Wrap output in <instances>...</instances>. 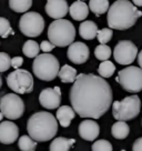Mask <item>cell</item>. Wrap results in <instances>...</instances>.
Returning <instances> with one entry per match:
<instances>
[{"label": "cell", "instance_id": "6da1fadb", "mask_svg": "<svg viewBox=\"0 0 142 151\" xmlns=\"http://www.w3.org/2000/svg\"><path fill=\"white\" fill-rule=\"evenodd\" d=\"M71 106L81 118L99 119L112 106V89L101 76L80 73L69 93Z\"/></svg>", "mask_w": 142, "mask_h": 151}, {"label": "cell", "instance_id": "7a4b0ae2", "mask_svg": "<svg viewBox=\"0 0 142 151\" xmlns=\"http://www.w3.org/2000/svg\"><path fill=\"white\" fill-rule=\"evenodd\" d=\"M142 12L129 0H117L109 7L108 26L111 29L126 30L133 27Z\"/></svg>", "mask_w": 142, "mask_h": 151}, {"label": "cell", "instance_id": "3957f363", "mask_svg": "<svg viewBox=\"0 0 142 151\" xmlns=\"http://www.w3.org/2000/svg\"><path fill=\"white\" fill-rule=\"evenodd\" d=\"M27 131L29 136L37 142L49 141L57 134L58 120L50 112L39 111L29 118Z\"/></svg>", "mask_w": 142, "mask_h": 151}, {"label": "cell", "instance_id": "277c9868", "mask_svg": "<svg viewBox=\"0 0 142 151\" xmlns=\"http://www.w3.org/2000/svg\"><path fill=\"white\" fill-rule=\"evenodd\" d=\"M48 38L56 47H67L76 38V28L69 20L56 19L48 28Z\"/></svg>", "mask_w": 142, "mask_h": 151}, {"label": "cell", "instance_id": "5b68a950", "mask_svg": "<svg viewBox=\"0 0 142 151\" xmlns=\"http://www.w3.org/2000/svg\"><path fill=\"white\" fill-rule=\"evenodd\" d=\"M32 70L34 76L43 81H52L59 73L60 65L53 55L44 52L34 58L32 63Z\"/></svg>", "mask_w": 142, "mask_h": 151}, {"label": "cell", "instance_id": "8992f818", "mask_svg": "<svg viewBox=\"0 0 142 151\" xmlns=\"http://www.w3.org/2000/svg\"><path fill=\"white\" fill-rule=\"evenodd\" d=\"M141 101L140 98L133 94L126 97L121 101H115L112 104V114L115 120L128 121L132 120L140 113Z\"/></svg>", "mask_w": 142, "mask_h": 151}, {"label": "cell", "instance_id": "52a82bcc", "mask_svg": "<svg viewBox=\"0 0 142 151\" xmlns=\"http://www.w3.org/2000/svg\"><path fill=\"white\" fill-rule=\"evenodd\" d=\"M115 80L128 92H140L142 90V69L134 66L127 67L119 71Z\"/></svg>", "mask_w": 142, "mask_h": 151}, {"label": "cell", "instance_id": "ba28073f", "mask_svg": "<svg viewBox=\"0 0 142 151\" xmlns=\"http://www.w3.org/2000/svg\"><path fill=\"white\" fill-rule=\"evenodd\" d=\"M7 85L14 93H30L33 90V77L28 70L16 69L7 77Z\"/></svg>", "mask_w": 142, "mask_h": 151}, {"label": "cell", "instance_id": "9c48e42d", "mask_svg": "<svg viewBox=\"0 0 142 151\" xmlns=\"http://www.w3.org/2000/svg\"><path fill=\"white\" fill-rule=\"evenodd\" d=\"M19 29L27 37H39L44 29V19L36 11L26 12L19 20Z\"/></svg>", "mask_w": 142, "mask_h": 151}, {"label": "cell", "instance_id": "30bf717a", "mask_svg": "<svg viewBox=\"0 0 142 151\" xmlns=\"http://www.w3.org/2000/svg\"><path fill=\"white\" fill-rule=\"evenodd\" d=\"M0 111L9 120H16L22 117L24 102L17 93H7L0 99Z\"/></svg>", "mask_w": 142, "mask_h": 151}, {"label": "cell", "instance_id": "8fae6325", "mask_svg": "<svg viewBox=\"0 0 142 151\" xmlns=\"http://www.w3.org/2000/svg\"><path fill=\"white\" fill-rule=\"evenodd\" d=\"M138 56V48L129 40H121L114 47L113 57L119 65H131Z\"/></svg>", "mask_w": 142, "mask_h": 151}, {"label": "cell", "instance_id": "7c38bea8", "mask_svg": "<svg viewBox=\"0 0 142 151\" xmlns=\"http://www.w3.org/2000/svg\"><path fill=\"white\" fill-rule=\"evenodd\" d=\"M39 102L46 109H57L61 104V90L59 87L46 88L39 94Z\"/></svg>", "mask_w": 142, "mask_h": 151}, {"label": "cell", "instance_id": "4fadbf2b", "mask_svg": "<svg viewBox=\"0 0 142 151\" xmlns=\"http://www.w3.org/2000/svg\"><path fill=\"white\" fill-rule=\"evenodd\" d=\"M68 59L71 62L76 65H82L85 63L90 56V51L88 46L83 42H72L68 49Z\"/></svg>", "mask_w": 142, "mask_h": 151}, {"label": "cell", "instance_id": "5bb4252c", "mask_svg": "<svg viewBox=\"0 0 142 151\" xmlns=\"http://www.w3.org/2000/svg\"><path fill=\"white\" fill-rule=\"evenodd\" d=\"M19 137V129L11 121L0 122V142L4 145H11Z\"/></svg>", "mask_w": 142, "mask_h": 151}, {"label": "cell", "instance_id": "9a60e30c", "mask_svg": "<svg viewBox=\"0 0 142 151\" xmlns=\"http://www.w3.org/2000/svg\"><path fill=\"white\" fill-rule=\"evenodd\" d=\"M79 136L85 141H95L100 134V127L95 120H83L78 128Z\"/></svg>", "mask_w": 142, "mask_h": 151}, {"label": "cell", "instance_id": "2e32d148", "mask_svg": "<svg viewBox=\"0 0 142 151\" xmlns=\"http://www.w3.org/2000/svg\"><path fill=\"white\" fill-rule=\"evenodd\" d=\"M69 11L67 0H47L46 12L50 18L62 19Z\"/></svg>", "mask_w": 142, "mask_h": 151}, {"label": "cell", "instance_id": "e0dca14e", "mask_svg": "<svg viewBox=\"0 0 142 151\" xmlns=\"http://www.w3.org/2000/svg\"><path fill=\"white\" fill-rule=\"evenodd\" d=\"M69 12L71 17L77 21L85 20L89 14V6L82 0H78L71 5V7L69 8Z\"/></svg>", "mask_w": 142, "mask_h": 151}, {"label": "cell", "instance_id": "ac0fdd59", "mask_svg": "<svg viewBox=\"0 0 142 151\" xmlns=\"http://www.w3.org/2000/svg\"><path fill=\"white\" fill-rule=\"evenodd\" d=\"M75 116H76V111L69 106H62L58 108L57 120L63 128H68L70 126L71 121L75 119Z\"/></svg>", "mask_w": 142, "mask_h": 151}, {"label": "cell", "instance_id": "d6986e66", "mask_svg": "<svg viewBox=\"0 0 142 151\" xmlns=\"http://www.w3.org/2000/svg\"><path fill=\"white\" fill-rule=\"evenodd\" d=\"M79 33L80 36L85 40H92L97 37L98 33V27L93 21L87 20L83 21L79 27Z\"/></svg>", "mask_w": 142, "mask_h": 151}, {"label": "cell", "instance_id": "ffe728a7", "mask_svg": "<svg viewBox=\"0 0 142 151\" xmlns=\"http://www.w3.org/2000/svg\"><path fill=\"white\" fill-rule=\"evenodd\" d=\"M75 139H67L65 137L55 138L50 143V151H70L72 145H75Z\"/></svg>", "mask_w": 142, "mask_h": 151}, {"label": "cell", "instance_id": "44dd1931", "mask_svg": "<svg viewBox=\"0 0 142 151\" xmlns=\"http://www.w3.org/2000/svg\"><path fill=\"white\" fill-rule=\"evenodd\" d=\"M130 132V127L128 126V123L126 121H120L115 122L111 128V134L113 136V138L115 139H126L129 136Z\"/></svg>", "mask_w": 142, "mask_h": 151}, {"label": "cell", "instance_id": "7402d4cb", "mask_svg": "<svg viewBox=\"0 0 142 151\" xmlns=\"http://www.w3.org/2000/svg\"><path fill=\"white\" fill-rule=\"evenodd\" d=\"M77 70L75 68H72L69 65H65L61 69L59 70L58 77L60 78V80L63 83H71L75 82V80L77 79Z\"/></svg>", "mask_w": 142, "mask_h": 151}, {"label": "cell", "instance_id": "603a6c76", "mask_svg": "<svg viewBox=\"0 0 142 151\" xmlns=\"http://www.w3.org/2000/svg\"><path fill=\"white\" fill-rule=\"evenodd\" d=\"M89 9L97 17H99L104 12H107V10H109V0H90Z\"/></svg>", "mask_w": 142, "mask_h": 151}, {"label": "cell", "instance_id": "cb8c5ba5", "mask_svg": "<svg viewBox=\"0 0 142 151\" xmlns=\"http://www.w3.org/2000/svg\"><path fill=\"white\" fill-rule=\"evenodd\" d=\"M32 6V0H9V7L14 12H27Z\"/></svg>", "mask_w": 142, "mask_h": 151}, {"label": "cell", "instance_id": "d4e9b609", "mask_svg": "<svg viewBox=\"0 0 142 151\" xmlns=\"http://www.w3.org/2000/svg\"><path fill=\"white\" fill-rule=\"evenodd\" d=\"M40 51V46L33 40H28L26 41L22 47V52L26 57L28 58H36L39 55Z\"/></svg>", "mask_w": 142, "mask_h": 151}, {"label": "cell", "instance_id": "484cf974", "mask_svg": "<svg viewBox=\"0 0 142 151\" xmlns=\"http://www.w3.org/2000/svg\"><path fill=\"white\" fill-rule=\"evenodd\" d=\"M18 147L21 151H34L37 148V141L30 136H22L18 140Z\"/></svg>", "mask_w": 142, "mask_h": 151}, {"label": "cell", "instance_id": "4316f807", "mask_svg": "<svg viewBox=\"0 0 142 151\" xmlns=\"http://www.w3.org/2000/svg\"><path fill=\"white\" fill-rule=\"evenodd\" d=\"M114 71H115V67H114L113 62L109 61V60L102 61L98 68V72L102 78H110L114 73Z\"/></svg>", "mask_w": 142, "mask_h": 151}, {"label": "cell", "instance_id": "83f0119b", "mask_svg": "<svg viewBox=\"0 0 142 151\" xmlns=\"http://www.w3.org/2000/svg\"><path fill=\"white\" fill-rule=\"evenodd\" d=\"M95 56L98 60H101V61L109 60V58L111 57V48L104 43H100L99 46L95 47Z\"/></svg>", "mask_w": 142, "mask_h": 151}, {"label": "cell", "instance_id": "f1b7e54d", "mask_svg": "<svg viewBox=\"0 0 142 151\" xmlns=\"http://www.w3.org/2000/svg\"><path fill=\"white\" fill-rule=\"evenodd\" d=\"M10 35H14V31L10 26L9 20L4 17H0V37L7 38Z\"/></svg>", "mask_w": 142, "mask_h": 151}, {"label": "cell", "instance_id": "f546056e", "mask_svg": "<svg viewBox=\"0 0 142 151\" xmlns=\"http://www.w3.org/2000/svg\"><path fill=\"white\" fill-rule=\"evenodd\" d=\"M112 36H113V31L112 29H108V28H103L101 30H98V33H97V37H98V41L100 43H105L109 42L110 40L112 39Z\"/></svg>", "mask_w": 142, "mask_h": 151}, {"label": "cell", "instance_id": "4dcf8cb0", "mask_svg": "<svg viewBox=\"0 0 142 151\" xmlns=\"http://www.w3.org/2000/svg\"><path fill=\"white\" fill-rule=\"evenodd\" d=\"M92 151H112V145L108 140H97L92 145Z\"/></svg>", "mask_w": 142, "mask_h": 151}, {"label": "cell", "instance_id": "1f68e13d", "mask_svg": "<svg viewBox=\"0 0 142 151\" xmlns=\"http://www.w3.org/2000/svg\"><path fill=\"white\" fill-rule=\"evenodd\" d=\"M11 67V58L6 52H0V72H5Z\"/></svg>", "mask_w": 142, "mask_h": 151}, {"label": "cell", "instance_id": "d6a6232c", "mask_svg": "<svg viewBox=\"0 0 142 151\" xmlns=\"http://www.w3.org/2000/svg\"><path fill=\"white\" fill-rule=\"evenodd\" d=\"M55 45L51 42V41H48V40H43L42 42L40 43V49L42 50L43 52H50L55 49Z\"/></svg>", "mask_w": 142, "mask_h": 151}, {"label": "cell", "instance_id": "836d02e7", "mask_svg": "<svg viewBox=\"0 0 142 151\" xmlns=\"http://www.w3.org/2000/svg\"><path fill=\"white\" fill-rule=\"evenodd\" d=\"M22 63H24V59L21 57H14L11 59V67L14 69H19L22 66Z\"/></svg>", "mask_w": 142, "mask_h": 151}, {"label": "cell", "instance_id": "e575fe53", "mask_svg": "<svg viewBox=\"0 0 142 151\" xmlns=\"http://www.w3.org/2000/svg\"><path fill=\"white\" fill-rule=\"evenodd\" d=\"M132 151H142V137L138 138L137 140L133 142Z\"/></svg>", "mask_w": 142, "mask_h": 151}, {"label": "cell", "instance_id": "d590c367", "mask_svg": "<svg viewBox=\"0 0 142 151\" xmlns=\"http://www.w3.org/2000/svg\"><path fill=\"white\" fill-rule=\"evenodd\" d=\"M138 62H139V66H140V68L142 69V50L139 52V55H138Z\"/></svg>", "mask_w": 142, "mask_h": 151}, {"label": "cell", "instance_id": "8d00e7d4", "mask_svg": "<svg viewBox=\"0 0 142 151\" xmlns=\"http://www.w3.org/2000/svg\"><path fill=\"white\" fill-rule=\"evenodd\" d=\"M134 6H137V7H142V0H132Z\"/></svg>", "mask_w": 142, "mask_h": 151}, {"label": "cell", "instance_id": "74e56055", "mask_svg": "<svg viewBox=\"0 0 142 151\" xmlns=\"http://www.w3.org/2000/svg\"><path fill=\"white\" fill-rule=\"evenodd\" d=\"M4 117H5V116H4V113H2L1 111H0V121H1L2 119H4Z\"/></svg>", "mask_w": 142, "mask_h": 151}, {"label": "cell", "instance_id": "f35d334b", "mask_svg": "<svg viewBox=\"0 0 142 151\" xmlns=\"http://www.w3.org/2000/svg\"><path fill=\"white\" fill-rule=\"evenodd\" d=\"M1 86H2V79H1V77H0V88H1Z\"/></svg>", "mask_w": 142, "mask_h": 151}, {"label": "cell", "instance_id": "ab89813d", "mask_svg": "<svg viewBox=\"0 0 142 151\" xmlns=\"http://www.w3.org/2000/svg\"><path fill=\"white\" fill-rule=\"evenodd\" d=\"M82 1H83V0H82Z\"/></svg>", "mask_w": 142, "mask_h": 151}]
</instances>
